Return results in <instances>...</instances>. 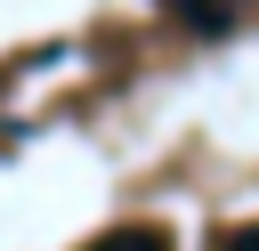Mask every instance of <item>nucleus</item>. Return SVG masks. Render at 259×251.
I'll use <instances>...</instances> for the list:
<instances>
[{
  "label": "nucleus",
  "mask_w": 259,
  "mask_h": 251,
  "mask_svg": "<svg viewBox=\"0 0 259 251\" xmlns=\"http://www.w3.org/2000/svg\"><path fill=\"white\" fill-rule=\"evenodd\" d=\"M210 251H259V227H227V235H219Z\"/></svg>",
  "instance_id": "nucleus-3"
},
{
  "label": "nucleus",
  "mask_w": 259,
  "mask_h": 251,
  "mask_svg": "<svg viewBox=\"0 0 259 251\" xmlns=\"http://www.w3.org/2000/svg\"><path fill=\"white\" fill-rule=\"evenodd\" d=\"M89 251H170V235H162V227H113V235H97Z\"/></svg>",
  "instance_id": "nucleus-1"
},
{
  "label": "nucleus",
  "mask_w": 259,
  "mask_h": 251,
  "mask_svg": "<svg viewBox=\"0 0 259 251\" xmlns=\"http://www.w3.org/2000/svg\"><path fill=\"white\" fill-rule=\"evenodd\" d=\"M170 8H178L186 24H202V32H219V24H235V8H243V0H170Z\"/></svg>",
  "instance_id": "nucleus-2"
}]
</instances>
